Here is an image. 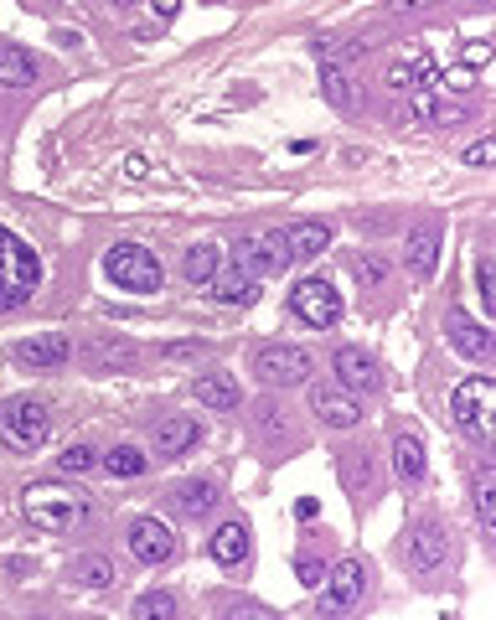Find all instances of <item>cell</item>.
Here are the masks:
<instances>
[{
    "label": "cell",
    "instance_id": "1",
    "mask_svg": "<svg viewBox=\"0 0 496 620\" xmlns=\"http://www.w3.org/2000/svg\"><path fill=\"white\" fill-rule=\"evenodd\" d=\"M42 285V259L37 248H26L16 233L0 228V310H16L37 295Z\"/></svg>",
    "mask_w": 496,
    "mask_h": 620
},
{
    "label": "cell",
    "instance_id": "2",
    "mask_svg": "<svg viewBox=\"0 0 496 620\" xmlns=\"http://www.w3.org/2000/svg\"><path fill=\"white\" fill-rule=\"evenodd\" d=\"M21 512H26L31 527H47V533H68V527H78V522L88 517V496H78V491H68V486H47V481H37V486H26Z\"/></svg>",
    "mask_w": 496,
    "mask_h": 620
},
{
    "label": "cell",
    "instance_id": "3",
    "mask_svg": "<svg viewBox=\"0 0 496 620\" xmlns=\"http://www.w3.org/2000/svg\"><path fill=\"white\" fill-rule=\"evenodd\" d=\"M47 434H52V414H47L42 398L21 393L0 409V440H6L16 455H37L47 445Z\"/></svg>",
    "mask_w": 496,
    "mask_h": 620
},
{
    "label": "cell",
    "instance_id": "4",
    "mask_svg": "<svg viewBox=\"0 0 496 620\" xmlns=\"http://www.w3.org/2000/svg\"><path fill=\"white\" fill-rule=\"evenodd\" d=\"M104 274L114 279L119 290H135V295H155V290H161V279H166L145 243H114L104 254Z\"/></svg>",
    "mask_w": 496,
    "mask_h": 620
},
{
    "label": "cell",
    "instance_id": "5",
    "mask_svg": "<svg viewBox=\"0 0 496 620\" xmlns=\"http://www.w3.org/2000/svg\"><path fill=\"white\" fill-rule=\"evenodd\" d=\"M491 414H496V378H465L455 393H450V419L455 429L476 434V440H486L491 434Z\"/></svg>",
    "mask_w": 496,
    "mask_h": 620
},
{
    "label": "cell",
    "instance_id": "6",
    "mask_svg": "<svg viewBox=\"0 0 496 620\" xmlns=\"http://www.w3.org/2000/svg\"><path fill=\"white\" fill-rule=\"evenodd\" d=\"M362 595H367V564H362V558H341V564L326 569V579H321L316 610L321 615H347V610L362 605Z\"/></svg>",
    "mask_w": 496,
    "mask_h": 620
},
{
    "label": "cell",
    "instance_id": "7",
    "mask_svg": "<svg viewBox=\"0 0 496 620\" xmlns=\"http://www.w3.org/2000/svg\"><path fill=\"white\" fill-rule=\"evenodd\" d=\"M310 372H316V362H310L305 347H259L254 352V378L269 388H300V383H310Z\"/></svg>",
    "mask_w": 496,
    "mask_h": 620
},
{
    "label": "cell",
    "instance_id": "8",
    "mask_svg": "<svg viewBox=\"0 0 496 620\" xmlns=\"http://www.w3.org/2000/svg\"><path fill=\"white\" fill-rule=\"evenodd\" d=\"M290 310H295L305 326L331 331L341 321V295H336L331 279H300V285L290 290Z\"/></svg>",
    "mask_w": 496,
    "mask_h": 620
},
{
    "label": "cell",
    "instance_id": "9",
    "mask_svg": "<svg viewBox=\"0 0 496 620\" xmlns=\"http://www.w3.org/2000/svg\"><path fill=\"white\" fill-rule=\"evenodd\" d=\"M233 264H238L243 274H254V279L279 274V269L290 264V233L274 228V233H264V238H243L238 254H233Z\"/></svg>",
    "mask_w": 496,
    "mask_h": 620
},
{
    "label": "cell",
    "instance_id": "10",
    "mask_svg": "<svg viewBox=\"0 0 496 620\" xmlns=\"http://www.w3.org/2000/svg\"><path fill=\"white\" fill-rule=\"evenodd\" d=\"M445 558H450V538H445L440 522H419V527L403 533V564H409V569L429 574V569H440Z\"/></svg>",
    "mask_w": 496,
    "mask_h": 620
},
{
    "label": "cell",
    "instance_id": "11",
    "mask_svg": "<svg viewBox=\"0 0 496 620\" xmlns=\"http://www.w3.org/2000/svg\"><path fill=\"white\" fill-rule=\"evenodd\" d=\"M331 367H336V383L347 388V393H378V388H383L378 357L362 352V347H336V352H331Z\"/></svg>",
    "mask_w": 496,
    "mask_h": 620
},
{
    "label": "cell",
    "instance_id": "12",
    "mask_svg": "<svg viewBox=\"0 0 496 620\" xmlns=\"http://www.w3.org/2000/svg\"><path fill=\"white\" fill-rule=\"evenodd\" d=\"M310 414L331 429H357L362 424V403L341 388V383H316L310 388Z\"/></svg>",
    "mask_w": 496,
    "mask_h": 620
},
{
    "label": "cell",
    "instance_id": "13",
    "mask_svg": "<svg viewBox=\"0 0 496 620\" xmlns=\"http://www.w3.org/2000/svg\"><path fill=\"white\" fill-rule=\"evenodd\" d=\"M124 543H130V553L140 558V564H166V558L176 553V538H171V527L161 517H135L130 527H124Z\"/></svg>",
    "mask_w": 496,
    "mask_h": 620
},
{
    "label": "cell",
    "instance_id": "14",
    "mask_svg": "<svg viewBox=\"0 0 496 620\" xmlns=\"http://www.w3.org/2000/svg\"><path fill=\"white\" fill-rule=\"evenodd\" d=\"M68 357H73V341H68V336H57V331L31 336V341H16V347H11V362H16V367H31V372L62 367Z\"/></svg>",
    "mask_w": 496,
    "mask_h": 620
},
{
    "label": "cell",
    "instance_id": "15",
    "mask_svg": "<svg viewBox=\"0 0 496 620\" xmlns=\"http://www.w3.org/2000/svg\"><path fill=\"white\" fill-rule=\"evenodd\" d=\"M171 496H176V512L186 522H207L217 512V502H223V486H217L212 476H192V481H181Z\"/></svg>",
    "mask_w": 496,
    "mask_h": 620
},
{
    "label": "cell",
    "instance_id": "16",
    "mask_svg": "<svg viewBox=\"0 0 496 620\" xmlns=\"http://www.w3.org/2000/svg\"><path fill=\"white\" fill-rule=\"evenodd\" d=\"M445 336H450V347L460 357H471V362H486L491 357V331L481 321H471L465 310H450V316H445Z\"/></svg>",
    "mask_w": 496,
    "mask_h": 620
},
{
    "label": "cell",
    "instance_id": "17",
    "mask_svg": "<svg viewBox=\"0 0 496 620\" xmlns=\"http://www.w3.org/2000/svg\"><path fill=\"white\" fill-rule=\"evenodd\" d=\"M197 440H202V424H197V419H166V424H155L150 455H161V460H181L186 450H197Z\"/></svg>",
    "mask_w": 496,
    "mask_h": 620
},
{
    "label": "cell",
    "instance_id": "18",
    "mask_svg": "<svg viewBox=\"0 0 496 620\" xmlns=\"http://www.w3.org/2000/svg\"><path fill=\"white\" fill-rule=\"evenodd\" d=\"M207 553H212L223 569H233V564H243V558L254 553V538H248L243 522H223V527H217V533L207 538Z\"/></svg>",
    "mask_w": 496,
    "mask_h": 620
},
{
    "label": "cell",
    "instance_id": "19",
    "mask_svg": "<svg viewBox=\"0 0 496 620\" xmlns=\"http://www.w3.org/2000/svg\"><path fill=\"white\" fill-rule=\"evenodd\" d=\"M192 393H197V403H207L212 414H233L238 403H243L238 383L228 378V372H217V367H212V372H202V378H197V388H192Z\"/></svg>",
    "mask_w": 496,
    "mask_h": 620
},
{
    "label": "cell",
    "instance_id": "20",
    "mask_svg": "<svg viewBox=\"0 0 496 620\" xmlns=\"http://www.w3.org/2000/svg\"><path fill=\"white\" fill-rule=\"evenodd\" d=\"M403 264H409L419 279H429V274H434V264H440V228H434V223L414 228V233H409V243H403Z\"/></svg>",
    "mask_w": 496,
    "mask_h": 620
},
{
    "label": "cell",
    "instance_id": "21",
    "mask_svg": "<svg viewBox=\"0 0 496 620\" xmlns=\"http://www.w3.org/2000/svg\"><path fill=\"white\" fill-rule=\"evenodd\" d=\"M207 285H212V300H223V305H254L259 300V279L243 274L238 264L233 269H217Z\"/></svg>",
    "mask_w": 496,
    "mask_h": 620
},
{
    "label": "cell",
    "instance_id": "22",
    "mask_svg": "<svg viewBox=\"0 0 496 620\" xmlns=\"http://www.w3.org/2000/svg\"><path fill=\"white\" fill-rule=\"evenodd\" d=\"M37 57L16 42H0V88H31L37 83Z\"/></svg>",
    "mask_w": 496,
    "mask_h": 620
},
{
    "label": "cell",
    "instance_id": "23",
    "mask_svg": "<svg viewBox=\"0 0 496 620\" xmlns=\"http://www.w3.org/2000/svg\"><path fill=\"white\" fill-rule=\"evenodd\" d=\"M393 471H398L403 486H419L424 481L429 460H424V440H419V434H398V440H393Z\"/></svg>",
    "mask_w": 496,
    "mask_h": 620
},
{
    "label": "cell",
    "instance_id": "24",
    "mask_svg": "<svg viewBox=\"0 0 496 620\" xmlns=\"http://www.w3.org/2000/svg\"><path fill=\"white\" fill-rule=\"evenodd\" d=\"M290 233V264H305V259H321L331 248V228L326 223H295L285 228Z\"/></svg>",
    "mask_w": 496,
    "mask_h": 620
},
{
    "label": "cell",
    "instance_id": "25",
    "mask_svg": "<svg viewBox=\"0 0 496 620\" xmlns=\"http://www.w3.org/2000/svg\"><path fill=\"white\" fill-rule=\"evenodd\" d=\"M217 269H223V248H217V243H192L181 254V274L192 279V285H207Z\"/></svg>",
    "mask_w": 496,
    "mask_h": 620
},
{
    "label": "cell",
    "instance_id": "26",
    "mask_svg": "<svg viewBox=\"0 0 496 620\" xmlns=\"http://www.w3.org/2000/svg\"><path fill=\"white\" fill-rule=\"evenodd\" d=\"M372 465H378V455H372V450H347V455H341V481H347L352 496H367L372 491Z\"/></svg>",
    "mask_w": 496,
    "mask_h": 620
},
{
    "label": "cell",
    "instance_id": "27",
    "mask_svg": "<svg viewBox=\"0 0 496 620\" xmlns=\"http://www.w3.org/2000/svg\"><path fill=\"white\" fill-rule=\"evenodd\" d=\"M99 465H104L109 476H119V481H135V476H145L150 455H145L140 445H114V450H109V455H104Z\"/></svg>",
    "mask_w": 496,
    "mask_h": 620
},
{
    "label": "cell",
    "instance_id": "28",
    "mask_svg": "<svg viewBox=\"0 0 496 620\" xmlns=\"http://www.w3.org/2000/svg\"><path fill=\"white\" fill-rule=\"evenodd\" d=\"M73 584L78 589H109L114 584V564L109 558H99V553H88V558H73Z\"/></svg>",
    "mask_w": 496,
    "mask_h": 620
},
{
    "label": "cell",
    "instance_id": "29",
    "mask_svg": "<svg viewBox=\"0 0 496 620\" xmlns=\"http://www.w3.org/2000/svg\"><path fill=\"white\" fill-rule=\"evenodd\" d=\"M254 414H259V419H254V434H259V440H300L295 424L285 419V409H279V403H259Z\"/></svg>",
    "mask_w": 496,
    "mask_h": 620
},
{
    "label": "cell",
    "instance_id": "30",
    "mask_svg": "<svg viewBox=\"0 0 496 620\" xmlns=\"http://www.w3.org/2000/svg\"><path fill=\"white\" fill-rule=\"evenodd\" d=\"M88 362L99 372H124V367H135V347L130 341H99V347L88 352Z\"/></svg>",
    "mask_w": 496,
    "mask_h": 620
},
{
    "label": "cell",
    "instance_id": "31",
    "mask_svg": "<svg viewBox=\"0 0 496 620\" xmlns=\"http://www.w3.org/2000/svg\"><path fill=\"white\" fill-rule=\"evenodd\" d=\"M476 517H481V533H496V486H491V465L476 471Z\"/></svg>",
    "mask_w": 496,
    "mask_h": 620
},
{
    "label": "cell",
    "instance_id": "32",
    "mask_svg": "<svg viewBox=\"0 0 496 620\" xmlns=\"http://www.w3.org/2000/svg\"><path fill=\"white\" fill-rule=\"evenodd\" d=\"M99 450H93V445H68V450H62L57 455V471L62 476H93V471H99Z\"/></svg>",
    "mask_w": 496,
    "mask_h": 620
},
{
    "label": "cell",
    "instance_id": "33",
    "mask_svg": "<svg viewBox=\"0 0 496 620\" xmlns=\"http://www.w3.org/2000/svg\"><path fill=\"white\" fill-rule=\"evenodd\" d=\"M352 274H357L362 290H383L388 285V259L383 254H357L352 259Z\"/></svg>",
    "mask_w": 496,
    "mask_h": 620
},
{
    "label": "cell",
    "instance_id": "34",
    "mask_svg": "<svg viewBox=\"0 0 496 620\" xmlns=\"http://www.w3.org/2000/svg\"><path fill=\"white\" fill-rule=\"evenodd\" d=\"M155 615H176V595H171V589H150V595H140L135 600V620H155Z\"/></svg>",
    "mask_w": 496,
    "mask_h": 620
},
{
    "label": "cell",
    "instance_id": "35",
    "mask_svg": "<svg viewBox=\"0 0 496 620\" xmlns=\"http://www.w3.org/2000/svg\"><path fill=\"white\" fill-rule=\"evenodd\" d=\"M321 83H326V99H331L341 114H352V109H357V88H352V78H341L336 68H326Z\"/></svg>",
    "mask_w": 496,
    "mask_h": 620
},
{
    "label": "cell",
    "instance_id": "36",
    "mask_svg": "<svg viewBox=\"0 0 496 620\" xmlns=\"http://www.w3.org/2000/svg\"><path fill=\"white\" fill-rule=\"evenodd\" d=\"M295 574H300V584H305V589H321L326 564H321V558H310V553H300V558H295Z\"/></svg>",
    "mask_w": 496,
    "mask_h": 620
},
{
    "label": "cell",
    "instance_id": "37",
    "mask_svg": "<svg viewBox=\"0 0 496 620\" xmlns=\"http://www.w3.org/2000/svg\"><path fill=\"white\" fill-rule=\"evenodd\" d=\"M434 88H445V93H471L476 83H471V73H465V68H455V73H445V78L434 83Z\"/></svg>",
    "mask_w": 496,
    "mask_h": 620
},
{
    "label": "cell",
    "instance_id": "38",
    "mask_svg": "<svg viewBox=\"0 0 496 620\" xmlns=\"http://www.w3.org/2000/svg\"><path fill=\"white\" fill-rule=\"evenodd\" d=\"M476 290H481V305L491 310V254H481V264H476Z\"/></svg>",
    "mask_w": 496,
    "mask_h": 620
},
{
    "label": "cell",
    "instance_id": "39",
    "mask_svg": "<svg viewBox=\"0 0 496 620\" xmlns=\"http://www.w3.org/2000/svg\"><path fill=\"white\" fill-rule=\"evenodd\" d=\"M465 62H471V68H486V62H491V42H486V37H476L471 47H465Z\"/></svg>",
    "mask_w": 496,
    "mask_h": 620
},
{
    "label": "cell",
    "instance_id": "40",
    "mask_svg": "<svg viewBox=\"0 0 496 620\" xmlns=\"http://www.w3.org/2000/svg\"><path fill=\"white\" fill-rule=\"evenodd\" d=\"M465 166H481V171H486V166H491V140H476L471 150H465Z\"/></svg>",
    "mask_w": 496,
    "mask_h": 620
},
{
    "label": "cell",
    "instance_id": "41",
    "mask_svg": "<svg viewBox=\"0 0 496 620\" xmlns=\"http://www.w3.org/2000/svg\"><path fill=\"white\" fill-rule=\"evenodd\" d=\"M316 512H321V507H316V496H300V502H295V517H305V522L316 517Z\"/></svg>",
    "mask_w": 496,
    "mask_h": 620
},
{
    "label": "cell",
    "instance_id": "42",
    "mask_svg": "<svg viewBox=\"0 0 496 620\" xmlns=\"http://www.w3.org/2000/svg\"><path fill=\"white\" fill-rule=\"evenodd\" d=\"M150 6L161 11V16H176V11H181V0H150Z\"/></svg>",
    "mask_w": 496,
    "mask_h": 620
},
{
    "label": "cell",
    "instance_id": "43",
    "mask_svg": "<svg viewBox=\"0 0 496 620\" xmlns=\"http://www.w3.org/2000/svg\"><path fill=\"white\" fill-rule=\"evenodd\" d=\"M114 6H135V0H114Z\"/></svg>",
    "mask_w": 496,
    "mask_h": 620
}]
</instances>
